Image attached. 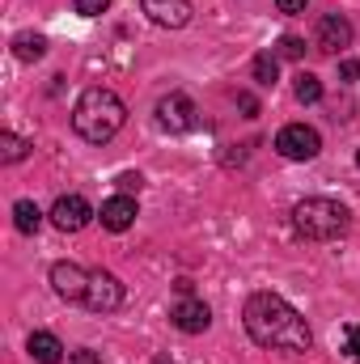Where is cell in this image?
Instances as JSON below:
<instances>
[{
    "label": "cell",
    "mask_w": 360,
    "mask_h": 364,
    "mask_svg": "<svg viewBox=\"0 0 360 364\" xmlns=\"http://www.w3.org/2000/svg\"><path fill=\"white\" fill-rule=\"evenodd\" d=\"M246 335L259 348H275V352H309L314 335L305 326V318L280 296V292H255L242 309Z\"/></svg>",
    "instance_id": "1"
},
{
    "label": "cell",
    "mask_w": 360,
    "mask_h": 364,
    "mask_svg": "<svg viewBox=\"0 0 360 364\" xmlns=\"http://www.w3.org/2000/svg\"><path fill=\"white\" fill-rule=\"evenodd\" d=\"M123 123H127V106H123V97L110 90H102V85H93L77 97V106H73V132L81 136V140H90V144H106V140H115L119 132H123Z\"/></svg>",
    "instance_id": "2"
},
{
    "label": "cell",
    "mask_w": 360,
    "mask_h": 364,
    "mask_svg": "<svg viewBox=\"0 0 360 364\" xmlns=\"http://www.w3.org/2000/svg\"><path fill=\"white\" fill-rule=\"evenodd\" d=\"M292 229L305 242H331V237L348 233V208L335 203V199H318V195L301 199L292 208Z\"/></svg>",
    "instance_id": "3"
},
{
    "label": "cell",
    "mask_w": 360,
    "mask_h": 364,
    "mask_svg": "<svg viewBox=\"0 0 360 364\" xmlns=\"http://www.w3.org/2000/svg\"><path fill=\"white\" fill-rule=\"evenodd\" d=\"M318 149H322V136H318L314 127H305V123H288V127H280V136H275V153H280L284 161H314Z\"/></svg>",
    "instance_id": "4"
},
{
    "label": "cell",
    "mask_w": 360,
    "mask_h": 364,
    "mask_svg": "<svg viewBox=\"0 0 360 364\" xmlns=\"http://www.w3.org/2000/svg\"><path fill=\"white\" fill-rule=\"evenodd\" d=\"M195 114H199V110H195V102H191L186 93H170V97L157 102V127H162V132H174V136H179V132H195V123H199Z\"/></svg>",
    "instance_id": "5"
},
{
    "label": "cell",
    "mask_w": 360,
    "mask_h": 364,
    "mask_svg": "<svg viewBox=\"0 0 360 364\" xmlns=\"http://www.w3.org/2000/svg\"><path fill=\"white\" fill-rule=\"evenodd\" d=\"M81 305H90L93 314H110V309H119L123 305V284L115 279L110 272H90V288H85V301Z\"/></svg>",
    "instance_id": "6"
},
{
    "label": "cell",
    "mask_w": 360,
    "mask_h": 364,
    "mask_svg": "<svg viewBox=\"0 0 360 364\" xmlns=\"http://www.w3.org/2000/svg\"><path fill=\"white\" fill-rule=\"evenodd\" d=\"M90 220H93V208H90L85 195H60L55 208H51V225L60 233H81Z\"/></svg>",
    "instance_id": "7"
},
{
    "label": "cell",
    "mask_w": 360,
    "mask_h": 364,
    "mask_svg": "<svg viewBox=\"0 0 360 364\" xmlns=\"http://www.w3.org/2000/svg\"><path fill=\"white\" fill-rule=\"evenodd\" d=\"M170 318H174V326H179L182 335H203L212 326V309L203 301H195V296H182L179 305L170 309Z\"/></svg>",
    "instance_id": "8"
},
{
    "label": "cell",
    "mask_w": 360,
    "mask_h": 364,
    "mask_svg": "<svg viewBox=\"0 0 360 364\" xmlns=\"http://www.w3.org/2000/svg\"><path fill=\"white\" fill-rule=\"evenodd\" d=\"M51 288H55L64 301H85L90 272H85V267H77V263H55V267H51Z\"/></svg>",
    "instance_id": "9"
},
{
    "label": "cell",
    "mask_w": 360,
    "mask_h": 364,
    "mask_svg": "<svg viewBox=\"0 0 360 364\" xmlns=\"http://www.w3.org/2000/svg\"><path fill=\"white\" fill-rule=\"evenodd\" d=\"M102 229H110V233H127L132 225H136V199L132 195H110L106 203H102Z\"/></svg>",
    "instance_id": "10"
},
{
    "label": "cell",
    "mask_w": 360,
    "mask_h": 364,
    "mask_svg": "<svg viewBox=\"0 0 360 364\" xmlns=\"http://www.w3.org/2000/svg\"><path fill=\"white\" fill-rule=\"evenodd\" d=\"M144 4V13L157 21V26H166V30H182L186 21H191V0H140Z\"/></svg>",
    "instance_id": "11"
},
{
    "label": "cell",
    "mask_w": 360,
    "mask_h": 364,
    "mask_svg": "<svg viewBox=\"0 0 360 364\" xmlns=\"http://www.w3.org/2000/svg\"><path fill=\"white\" fill-rule=\"evenodd\" d=\"M348 43H352V21L339 17V13H327V17L318 21V47L335 55V51H344Z\"/></svg>",
    "instance_id": "12"
},
{
    "label": "cell",
    "mask_w": 360,
    "mask_h": 364,
    "mask_svg": "<svg viewBox=\"0 0 360 364\" xmlns=\"http://www.w3.org/2000/svg\"><path fill=\"white\" fill-rule=\"evenodd\" d=\"M26 348H30V356H34L38 364H60L64 360V343H60L55 335H47V331H34Z\"/></svg>",
    "instance_id": "13"
},
{
    "label": "cell",
    "mask_w": 360,
    "mask_h": 364,
    "mask_svg": "<svg viewBox=\"0 0 360 364\" xmlns=\"http://www.w3.org/2000/svg\"><path fill=\"white\" fill-rule=\"evenodd\" d=\"M13 225H17V233H38V225H43L38 203L34 199H17L13 203Z\"/></svg>",
    "instance_id": "14"
},
{
    "label": "cell",
    "mask_w": 360,
    "mask_h": 364,
    "mask_svg": "<svg viewBox=\"0 0 360 364\" xmlns=\"http://www.w3.org/2000/svg\"><path fill=\"white\" fill-rule=\"evenodd\" d=\"M13 55L26 60V64H30V60H43V55H47V38H38V34H17V38H13Z\"/></svg>",
    "instance_id": "15"
},
{
    "label": "cell",
    "mask_w": 360,
    "mask_h": 364,
    "mask_svg": "<svg viewBox=\"0 0 360 364\" xmlns=\"http://www.w3.org/2000/svg\"><path fill=\"white\" fill-rule=\"evenodd\" d=\"M30 149H34L30 140H21V136H13V132H0V161H4V166L21 161V157H26Z\"/></svg>",
    "instance_id": "16"
},
{
    "label": "cell",
    "mask_w": 360,
    "mask_h": 364,
    "mask_svg": "<svg viewBox=\"0 0 360 364\" xmlns=\"http://www.w3.org/2000/svg\"><path fill=\"white\" fill-rule=\"evenodd\" d=\"M250 73H255V81H259V85H275V77H280V55H275V51H263V55H255Z\"/></svg>",
    "instance_id": "17"
},
{
    "label": "cell",
    "mask_w": 360,
    "mask_h": 364,
    "mask_svg": "<svg viewBox=\"0 0 360 364\" xmlns=\"http://www.w3.org/2000/svg\"><path fill=\"white\" fill-rule=\"evenodd\" d=\"M292 93H297V102L314 106V102H322V81H318L314 73H301V77H297V85H292Z\"/></svg>",
    "instance_id": "18"
},
{
    "label": "cell",
    "mask_w": 360,
    "mask_h": 364,
    "mask_svg": "<svg viewBox=\"0 0 360 364\" xmlns=\"http://www.w3.org/2000/svg\"><path fill=\"white\" fill-rule=\"evenodd\" d=\"M275 55H280V60H301V55H305V43H301L297 34H284V38L275 43Z\"/></svg>",
    "instance_id": "19"
},
{
    "label": "cell",
    "mask_w": 360,
    "mask_h": 364,
    "mask_svg": "<svg viewBox=\"0 0 360 364\" xmlns=\"http://www.w3.org/2000/svg\"><path fill=\"white\" fill-rule=\"evenodd\" d=\"M344 352H348L352 360H360V326H348V331H344Z\"/></svg>",
    "instance_id": "20"
},
{
    "label": "cell",
    "mask_w": 360,
    "mask_h": 364,
    "mask_svg": "<svg viewBox=\"0 0 360 364\" xmlns=\"http://www.w3.org/2000/svg\"><path fill=\"white\" fill-rule=\"evenodd\" d=\"M110 9V0H77V13L81 17H97V13H106Z\"/></svg>",
    "instance_id": "21"
},
{
    "label": "cell",
    "mask_w": 360,
    "mask_h": 364,
    "mask_svg": "<svg viewBox=\"0 0 360 364\" xmlns=\"http://www.w3.org/2000/svg\"><path fill=\"white\" fill-rule=\"evenodd\" d=\"M305 4H309V0H275V9H280V13H288V17L305 13Z\"/></svg>",
    "instance_id": "22"
},
{
    "label": "cell",
    "mask_w": 360,
    "mask_h": 364,
    "mask_svg": "<svg viewBox=\"0 0 360 364\" xmlns=\"http://www.w3.org/2000/svg\"><path fill=\"white\" fill-rule=\"evenodd\" d=\"M339 77L344 81H360V60H344L339 64Z\"/></svg>",
    "instance_id": "23"
},
{
    "label": "cell",
    "mask_w": 360,
    "mask_h": 364,
    "mask_svg": "<svg viewBox=\"0 0 360 364\" xmlns=\"http://www.w3.org/2000/svg\"><path fill=\"white\" fill-rule=\"evenodd\" d=\"M119 186H123V195L136 191V186H140V174H119Z\"/></svg>",
    "instance_id": "24"
},
{
    "label": "cell",
    "mask_w": 360,
    "mask_h": 364,
    "mask_svg": "<svg viewBox=\"0 0 360 364\" xmlns=\"http://www.w3.org/2000/svg\"><path fill=\"white\" fill-rule=\"evenodd\" d=\"M77 364H97V356H93V352H81V356H77Z\"/></svg>",
    "instance_id": "25"
},
{
    "label": "cell",
    "mask_w": 360,
    "mask_h": 364,
    "mask_svg": "<svg viewBox=\"0 0 360 364\" xmlns=\"http://www.w3.org/2000/svg\"><path fill=\"white\" fill-rule=\"evenodd\" d=\"M356 166H360V149H356Z\"/></svg>",
    "instance_id": "26"
}]
</instances>
